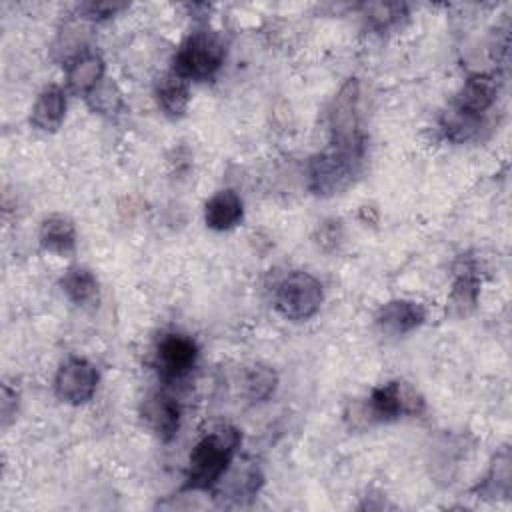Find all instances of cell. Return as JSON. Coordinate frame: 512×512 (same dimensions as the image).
Here are the masks:
<instances>
[{"instance_id": "6da1fadb", "label": "cell", "mask_w": 512, "mask_h": 512, "mask_svg": "<svg viewBox=\"0 0 512 512\" xmlns=\"http://www.w3.org/2000/svg\"><path fill=\"white\" fill-rule=\"evenodd\" d=\"M242 442L240 432L230 424L210 428L192 448L188 456L186 478L182 490L204 492L214 490L222 476L230 470L236 450Z\"/></svg>"}, {"instance_id": "7a4b0ae2", "label": "cell", "mask_w": 512, "mask_h": 512, "mask_svg": "<svg viewBox=\"0 0 512 512\" xmlns=\"http://www.w3.org/2000/svg\"><path fill=\"white\" fill-rule=\"evenodd\" d=\"M226 48L222 40L208 30H196L178 46L172 58V72L186 82L208 80L224 64Z\"/></svg>"}, {"instance_id": "3957f363", "label": "cell", "mask_w": 512, "mask_h": 512, "mask_svg": "<svg viewBox=\"0 0 512 512\" xmlns=\"http://www.w3.org/2000/svg\"><path fill=\"white\" fill-rule=\"evenodd\" d=\"M362 152H350L336 146L316 154L308 164V188L316 196H334L346 190L358 174Z\"/></svg>"}, {"instance_id": "277c9868", "label": "cell", "mask_w": 512, "mask_h": 512, "mask_svg": "<svg viewBox=\"0 0 512 512\" xmlns=\"http://www.w3.org/2000/svg\"><path fill=\"white\" fill-rule=\"evenodd\" d=\"M358 100H360V90H358V80L348 78L338 94L332 100L330 106V146L350 150V152H364V138L360 132V122H358Z\"/></svg>"}, {"instance_id": "5b68a950", "label": "cell", "mask_w": 512, "mask_h": 512, "mask_svg": "<svg viewBox=\"0 0 512 512\" xmlns=\"http://www.w3.org/2000/svg\"><path fill=\"white\" fill-rule=\"evenodd\" d=\"M322 284L308 272L296 270L280 280L274 294L276 310L288 320H308L322 304Z\"/></svg>"}, {"instance_id": "8992f818", "label": "cell", "mask_w": 512, "mask_h": 512, "mask_svg": "<svg viewBox=\"0 0 512 512\" xmlns=\"http://www.w3.org/2000/svg\"><path fill=\"white\" fill-rule=\"evenodd\" d=\"M198 356L200 352L194 338L180 332H168L162 334L156 344L154 368L166 384L180 382L194 370Z\"/></svg>"}, {"instance_id": "52a82bcc", "label": "cell", "mask_w": 512, "mask_h": 512, "mask_svg": "<svg viewBox=\"0 0 512 512\" xmlns=\"http://www.w3.org/2000/svg\"><path fill=\"white\" fill-rule=\"evenodd\" d=\"M98 386V372L96 368L78 356H70L64 360L54 378V392L56 396L72 406L86 404Z\"/></svg>"}, {"instance_id": "ba28073f", "label": "cell", "mask_w": 512, "mask_h": 512, "mask_svg": "<svg viewBox=\"0 0 512 512\" xmlns=\"http://www.w3.org/2000/svg\"><path fill=\"white\" fill-rule=\"evenodd\" d=\"M420 406L422 400L416 398V394L398 380H390L382 386H376L368 398V410L372 418L382 422L396 420L404 414H414L420 410Z\"/></svg>"}, {"instance_id": "9c48e42d", "label": "cell", "mask_w": 512, "mask_h": 512, "mask_svg": "<svg viewBox=\"0 0 512 512\" xmlns=\"http://www.w3.org/2000/svg\"><path fill=\"white\" fill-rule=\"evenodd\" d=\"M498 90L500 82L494 74H474L460 88L454 110L468 118L480 120L482 114L496 102Z\"/></svg>"}, {"instance_id": "30bf717a", "label": "cell", "mask_w": 512, "mask_h": 512, "mask_svg": "<svg viewBox=\"0 0 512 512\" xmlns=\"http://www.w3.org/2000/svg\"><path fill=\"white\" fill-rule=\"evenodd\" d=\"M424 320L426 310L420 302L414 300H390L376 314V324L380 326V330L394 336L410 334L412 330L422 326Z\"/></svg>"}, {"instance_id": "8fae6325", "label": "cell", "mask_w": 512, "mask_h": 512, "mask_svg": "<svg viewBox=\"0 0 512 512\" xmlns=\"http://www.w3.org/2000/svg\"><path fill=\"white\" fill-rule=\"evenodd\" d=\"M142 416H144L146 424L150 426V430L162 442H170L178 434V428H180V404L172 396H168L164 392L152 394L144 402Z\"/></svg>"}, {"instance_id": "7c38bea8", "label": "cell", "mask_w": 512, "mask_h": 512, "mask_svg": "<svg viewBox=\"0 0 512 512\" xmlns=\"http://www.w3.org/2000/svg\"><path fill=\"white\" fill-rule=\"evenodd\" d=\"M104 80V60L100 54L82 50L66 62V84L74 92L88 94Z\"/></svg>"}, {"instance_id": "4fadbf2b", "label": "cell", "mask_w": 512, "mask_h": 512, "mask_svg": "<svg viewBox=\"0 0 512 512\" xmlns=\"http://www.w3.org/2000/svg\"><path fill=\"white\" fill-rule=\"evenodd\" d=\"M244 216L242 200L234 190L216 192L204 206V222L208 228L224 232L240 224Z\"/></svg>"}, {"instance_id": "5bb4252c", "label": "cell", "mask_w": 512, "mask_h": 512, "mask_svg": "<svg viewBox=\"0 0 512 512\" xmlns=\"http://www.w3.org/2000/svg\"><path fill=\"white\" fill-rule=\"evenodd\" d=\"M64 114H66V92L60 86L50 84L38 94L32 108L30 122L42 132H56L64 120Z\"/></svg>"}, {"instance_id": "9a60e30c", "label": "cell", "mask_w": 512, "mask_h": 512, "mask_svg": "<svg viewBox=\"0 0 512 512\" xmlns=\"http://www.w3.org/2000/svg\"><path fill=\"white\" fill-rule=\"evenodd\" d=\"M40 246L46 252L66 256L76 248V226L64 214H52L40 224Z\"/></svg>"}, {"instance_id": "2e32d148", "label": "cell", "mask_w": 512, "mask_h": 512, "mask_svg": "<svg viewBox=\"0 0 512 512\" xmlns=\"http://www.w3.org/2000/svg\"><path fill=\"white\" fill-rule=\"evenodd\" d=\"M156 100L160 110L168 116V118H182L188 110L190 104V90H188V82L180 76H176L174 72L162 76L156 84Z\"/></svg>"}, {"instance_id": "e0dca14e", "label": "cell", "mask_w": 512, "mask_h": 512, "mask_svg": "<svg viewBox=\"0 0 512 512\" xmlns=\"http://www.w3.org/2000/svg\"><path fill=\"white\" fill-rule=\"evenodd\" d=\"M60 284L64 294L78 306H88L98 300V280L94 272L84 266H74L66 270Z\"/></svg>"}, {"instance_id": "ac0fdd59", "label": "cell", "mask_w": 512, "mask_h": 512, "mask_svg": "<svg viewBox=\"0 0 512 512\" xmlns=\"http://www.w3.org/2000/svg\"><path fill=\"white\" fill-rule=\"evenodd\" d=\"M262 472L256 468V466H244L242 470L238 472H232L230 478H222L216 488V496L218 494H224L226 498L234 500V502H244V500H250L252 496H256V492L260 490L262 486Z\"/></svg>"}, {"instance_id": "d6986e66", "label": "cell", "mask_w": 512, "mask_h": 512, "mask_svg": "<svg viewBox=\"0 0 512 512\" xmlns=\"http://www.w3.org/2000/svg\"><path fill=\"white\" fill-rule=\"evenodd\" d=\"M480 296V280L474 274V270L464 268L458 272L452 290H450V308L454 314L458 316H466L468 312H472L476 308Z\"/></svg>"}, {"instance_id": "ffe728a7", "label": "cell", "mask_w": 512, "mask_h": 512, "mask_svg": "<svg viewBox=\"0 0 512 512\" xmlns=\"http://www.w3.org/2000/svg\"><path fill=\"white\" fill-rule=\"evenodd\" d=\"M244 396L250 402H264L268 400L278 384L276 372L266 364H254L244 372Z\"/></svg>"}, {"instance_id": "44dd1931", "label": "cell", "mask_w": 512, "mask_h": 512, "mask_svg": "<svg viewBox=\"0 0 512 512\" xmlns=\"http://www.w3.org/2000/svg\"><path fill=\"white\" fill-rule=\"evenodd\" d=\"M510 482V454L508 450H502L500 454H496L488 476L482 480V484H478L476 492H480L486 498H508Z\"/></svg>"}, {"instance_id": "7402d4cb", "label": "cell", "mask_w": 512, "mask_h": 512, "mask_svg": "<svg viewBox=\"0 0 512 512\" xmlns=\"http://www.w3.org/2000/svg\"><path fill=\"white\" fill-rule=\"evenodd\" d=\"M86 102L94 112L104 114V116H114L124 108L120 90L116 88L114 82H110L106 78L94 90H90L86 94Z\"/></svg>"}, {"instance_id": "603a6c76", "label": "cell", "mask_w": 512, "mask_h": 512, "mask_svg": "<svg viewBox=\"0 0 512 512\" xmlns=\"http://www.w3.org/2000/svg\"><path fill=\"white\" fill-rule=\"evenodd\" d=\"M364 16L376 30H388L406 16V6L398 2H374L364 6Z\"/></svg>"}, {"instance_id": "cb8c5ba5", "label": "cell", "mask_w": 512, "mask_h": 512, "mask_svg": "<svg viewBox=\"0 0 512 512\" xmlns=\"http://www.w3.org/2000/svg\"><path fill=\"white\" fill-rule=\"evenodd\" d=\"M122 8H126V4H122V2H88L82 6V10L88 14V18H94V20L110 18Z\"/></svg>"}, {"instance_id": "d4e9b609", "label": "cell", "mask_w": 512, "mask_h": 512, "mask_svg": "<svg viewBox=\"0 0 512 512\" xmlns=\"http://www.w3.org/2000/svg\"><path fill=\"white\" fill-rule=\"evenodd\" d=\"M342 238V234H340V222H324L322 226H320V244L322 246H326V242H330L332 246H336L338 244V240Z\"/></svg>"}]
</instances>
